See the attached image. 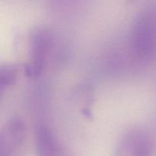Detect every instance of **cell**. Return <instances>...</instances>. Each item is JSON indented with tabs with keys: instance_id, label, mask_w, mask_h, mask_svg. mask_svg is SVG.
<instances>
[{
	"instance_id": "7a4b0ae2",
	"label": "cell",
	"mask_w": 156,
	"mask_h": 156,
	"mask_svg": "<svg viewBox=\"0 0 156 156\" xmlns=\"http://www.w3.org/2000/svg\"><path fill=\"white\" fill-rule=\"evenodd\" d=\"M25 140L24 121L18 117L9 119L0 129V156H21Z\"/></svg>"
},
{
	"instance_id": "3957f363",
	"label": "cell",
	"mask_w": 156,
	"mask_h": 156,
	"mask_svg": "<svg viewBox=\"0 0 156 156\" xmlns=\"http://www.w3.org/2000/svg\"><path fill=\"white\" fill-rule=\"evenodd\" d=\"M152 152L150 135L142 129H133L120 139L114 156H152Z\"/></svg>"
},
{
	"instance_id": "277c9868",
	"label": "cell",
	"mask_w": 156,
	"mask_h": 156,
	"mask_svg": "<svg viewBox=\"0 0 156 156\" xmlns=\"http://www.w3.org/2000/svg\"><path fill=\"white\" fill-rule=\"evenodd\" d=\"M53 43V36L47 30L41 29L34 32L31 38L30 62L28 66L30 75L38 76L43 71Z\"/></svg>"
},
{
	"instance_id": "6da1fadb",
	"label": "cell",
	"mask_w": 156,
	"mask_h": 156,
	"mask_svg": "<svg viewBox=\"0 0 156 156\" xmlns=\"http://www.w3.org/2000/svg\"><path fill=\"white\" fill-rule=\"evenodd\" d=\"M130 48L140 62L156 59V9H146L136 18L131 30Z\"/></svg>"
},
{
	"instance_id": "5b68a950",
	"label": "cell",
	"mask_w": 156,
	"mask_h": 156,
	"mask_svg": "<svg viewBox=\"0 0 156 156\" xmlns=\"http://www.w3.org/2000/svg\"><path fill=\"white\" fill-rule=\"evenodd\" d=\"M35 148L37 156H75L45 123L37 126Z\"/></svg>"
},
{
	"instance_id": "8992f818",
	"label": "cell",
	"mask_w": 156,
	"mask_h": 156,
	"mask_svg": "<svg viewBox=\"0 0 156 156\" xmlns=\"http://www.w3.org/2000/svg\"><path fill=\"white\" fill-rule=\"evenodd\" d=\"M18 67L11 64L0 65V98L15 83L18 76Z\"/></svg>"
}]
</instances>
